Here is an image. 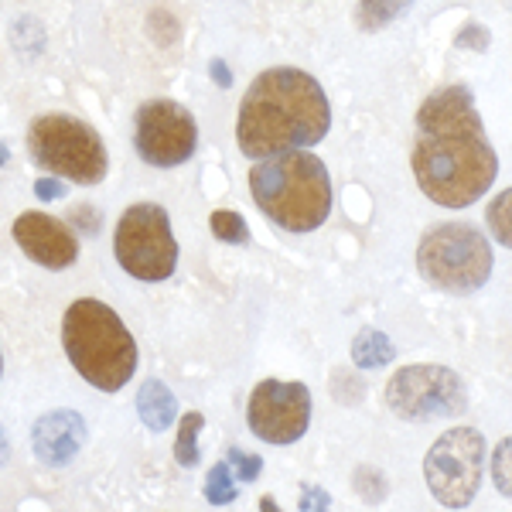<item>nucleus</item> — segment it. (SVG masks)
<instances>
[{
    "instance_id": "nucleus-26",
    "label": "nucleus",
    "mask_w": 512,
    "mask_h": 512,
    "mask_svg": "<svg viewBox=\"0 0 512 512\" xmlns=\"http://www.w3.org/2000/svg\"><path fill=\"white\" fill-rule=\"evenodd\" d=\"M332 506V495L325 489H311V485H304V499H301V509H328Z\"/></svg>"
},
{
    "instance_id": "nucleus-21",
    "label": "nucleus",
    "mask_w": 512,
    "mask_h": 512,
    "mask_svg": "<svg viewBox=\"0 0 512 512\" xmlns=\"http://www.w3.org/2000/svg\"><path fill=\"white\" fill-rule=\"evenodd\" d=\"M492 482L506 499H512V437H502L492 451Z\"/></svg>"
},
{
    "instance_id": "nucleus-8",
    "label": "nucleus",
    "mask_w": 512,
    "mask_h": 512,
    "mask_svg": "<svg viewBox=\"0 0 512 512\" xmlns=\"http://www.w3.org/2000/svg\"><path fill=\"white\" fill-rule=\"evenodd\" d=\"M485 472V437L475 427H451L424 458V482L444 509H465Z\"/></svg>"
},
{
    "instance_id": "nucleus-24",
    "label": "nucleus",
    "mask_w": 512,
    "mask_h": 512,
    "mask_svg": "<svg viewBox=\"0 0 512 512\" xmlns=\"http://www.w3.org/2000/svg\"><path fill=\"white\" fill-rule=\"evenodd\" d=\"M454 45L458 48H472V52H489V45H492V31L485 28V24H475V21H468L465 28L454 35Z\"/></svg>"
},
{
    "instance_id": "nucleus-19",
    "label": "nucleus",
    "mask_w": 512,
    "mask_h": 512,
    "mask_svg": "<svg viewBox=\"0 0 512 512\" xmlns=\"http://www.w3.org/2000/svg\"><path fill=\"white\" fill-rule=\"evenodd\" d=\"M209 226H212V236L222 239L229 246H246L250 243V226L239 212H229V209H216L209 216Z\"/></svg>"
},
{
    "instance_id": "nucleus-20",
    "label": "nucleus",
    "mask_w": 512,
    "mask_h": 512,
    "mask_svg": "<svg viewBox=\"0 0 512 512\" xmlns=\"http://www.w3.org/2000/svg\"><path fill=\"white\" fill-rule=\"evenodd\" d=\"M205 499H209L212 506H229V502L236 499V475H233V468H229V461L212 465L209 478H205Z\"/></svg>"
},
{
    "instance_id": "nucleus-17",
    "label": "nucleus",
    "mask_w": 512,
    "mask_h": 512,
    "mask_svg": "<svg viewBox=\"0 0 512 512\" xmlns=\"http://www.w3.org/2000/svg\"><path fill=\"white\" fill-rule=\"evenodd\" d=\"M414 0H359V28L362 31H379L386 24H393L400 14L410 11Z\"/></svg>"
},
{
    "instance_id": "nucleus-23",
    "label": "nucleus",
    "mask_w": 512,
    "mask_h": 512,
    "mask_svg": "<svg viewBox=\"0 0 512 512\" xmlns=\"http://www.w3.org/2000/svg\"><path fill=\"white\" fill-rule=\"evenodd\" d=\"M226 461H229V468H233V475L239 478V482H256L260 472H263V458H260V454H250V451L229 448Z\"/></svg>"
},
{
    "instance_id": "nucleus-9",
    "label": "nucleus",
    "mask_w": 512,
    "mask_h": 512,
    "mask_svg": "<svg viewBox=\"0 0 512 512\" xmlns=\"http://www.w3.org/2000/svg\"><path fill=\"white\" fill-rule=\"evenodd\" d=\"M386 407L410 424L458 417L468 407L465 379L448 366H403L386 383Z\"/></svg>"
},
{
    "instance_id": "nucleus-6",
    "label": "nucleus",
    "mask_w": 512,
    "mask_h": 512,
    "mask_svg": "<svg viewBox=\"0 0 512 512\" xmlns=\"http://www.w3.org/2000/svg\"><path fill=\"white\" fill-rule=\"evenodd\" d=\"M28 154L38 168L72 185H99L110 164L96 130L69 113H45L31 123Z\"/></svg>"
},
{
    "instance_id": "nucleus-16",
    "label": "nucleus",
    "mask_w": 512,
    "mask_h": 512,
    "mask_svg": "<svg viewBox=\"0 0 512 512\" xmlns=\"http://www.w3.org/2000/svg\"><path fill=\"white\" fill-rule=\"evenodd\" d=\"M205 427V417L198 410H188L185 417L178 420V441H175V461L181 468H195L202 461V451H198V431Z\"/></svg>"
},
{
    "instance_id": "nucleus-7",
    "label": "nucleus",
    "mask_w": 512,
    "mask_h": 512,
    "mask_svg": "<svg viewBox=\"0 0 512 512\" xmlns=\"http://www.w3.org/2000/svg\"><path fill=\"white\" fill-rule=\"evenodd\" d=\"M113 253L123 274L144 284L168 280L178 267V243L171 233V219L161 205H130L120 216L117 236H113Z\"/></svg>"
},
{
    "instance_id": "nucleus-28",
    "label": "nucleus",
    "mask_w": 512,
    "mask_h": 512,
    "mask_svg": "<svg viewBox=\"0 0 512 512\" xmlns=\"http://www.w3.org/2000/svg\"><path fill=\"white\" fill-rule=\"evenodd\" d=\"M209 72H212V79H216V86H219V89H229V86H233V72L226 69V62H222V59H212Z\"/></svg>"
},
{
    "instance_id": "nucleus-12",
    "label": "nucleus",
    "mask_w": 512,
    "mask_h": 512,
    "mask_svg": "<svg viewBox=\"0 0 512 512\" xmlns=\"http://www.w3.org/2000/svg\"><path fill=\"white\" fill-rule=\"evenodd\" d=\"M14 243L21 246V253H28L31 263L45 270H65L79 260L76 233L45 212H21L14 219Z\"/></svg>"
},
{
    "instance_id": "nucleus-2",
    "label": "nucleus",
    "mask_w": 512,
    "mask_h": 512,
    "mask_svg": "<svg viewBox=\"0 0 512 512\" xmlns=\"http://www.w3.org/2000/svg\"><path fill=\"white\" fill-rule=\"evenodd\" d=\"M332 130V106L315 76L301 69H267L239 103L236 144L260 161L291 147L321 144Z\"/></svg>"
},
{
    "instance_id": "nucleus-15",
    "label": "nucleus",
    "mask_w": 512,
    "mask_h": 512,
    "mask_svg": "<svg viewBox=\"0 0 512 512\" xmlns=\"http://www.w3.org/2000/svg\"><path fill=\"white\" fill-rule=\"evenodd\" d=\"M396 359V345L390 342V335L379 332V328H362L352 338V362L359 369H383Z\"/></svg>"
},
{
    "instance_id": "nucleus-25",
    "label": "nucleus",
    "mask_w": 512,
    "mask_h": 512,
    "mask_svg": "<svg viewBox=\"0 0 512 512\" xmlns=\"http://www.w3.org/2000/svg\"><path fill=\"white\" fill-rule=\"evenodd\" d=\"M72 222H76V226H82L89 236H93L96 229H99V212L89 209V205H79V209H72Z\"/></svg>"
},
{
    "instance_id": "nucleus-29",
    "label": "nucleus",
    "mask_w": 512,
    "mask_h": 512,
    "mask_svg": "<svg viewBox=\"0 0 512 512\" xmlns=\"http://www.w3.org/2000/svg\"><path fill=\"white\" fill-rule=\"evenodd\" d=\"M7 458H11V444H7V431L0 427V465H4Z\"/></svg>"
},
{
    "instance_id": "nucleus-22",
    "label": "nucleus",
    "mask_w": 512,
    "mask_h": 512,
    "mask_svg": "<svg viewBox=\"0 0 512 512\" xmlns=\"http://www.w3.org/2000/svg\"><path fill=\"white\" fill-rule=\"evenodd\" d=\"M355 492L362 495V502L376 506V502L386 499L390 485H386V478H383V472H379V468H359V472H355Z\"/></svg>"
},
{
    "instance_id": "nucleus-31",
    "label": "nucleus",
    "mask_w": 512,
    "mask_h": 512,
    "mask_svg": "<svg viewBox=\"0 0 512 512\" xmlns=\"http://www.w3.org/2000/svg\"><path fill=\"white\" fill-rule=\"evenodd\" d=\"M0 373H4V359H0Z\"/></svg>"
},
{
    "instance_id": "nucleus-3",
    "label": "nucleus",
    "mask_w": 512,
    "mask_h": 512,
    "mask_svg": "<svg viewBox=\"0 0 512 512\" xmlns=\"http://www.w3.org/2000/svg\"><path fill=\"white\" fill-rule=\"evenodd\" d=\"M253 202L287 233H315L332 216V178L308 147L260 158L250 171Z\"/></svg>"
},
{
    "instance_id": "nucleus-1",
    "label": "nucleus",
    "mask_w": 512,
    "mask_h": 512,
    "mask_svg": "<svg viewBox=\"0 0 512 512\" xmlns=\"http://www.w3.org/2000/svg\"><path fill=\"white\" fill-rule=\"evenodd\" d=\"M414 175L441 209H468L495 185L499 158L468 86H444L420 103Z\"/></svg>"
},
{
    "instance_id": "nucleus-13",
    "label": "nucleus",
    "mask_w": 512,
    "mask_h": 512,
    "mask_svg": "<svg viewBox=\"0 0 512 512\" xmlns=\"http://www.w3.org/2000/svg\"><path fill=\"white\" fill-rule=\"evenodd\" d=\"M31 444L41 465L62 468L82 451L86 444V420L76 410H52V414L38 417L35 431H31Z\"/></svg>"
},
{
    "instance_id": "nucleus-5",
    "label": "nucleus",
    "mask_w": 512,
    "mask_h": 512,
    "mask_svg": "<svg viewBox=\"0 0 512 512\" xmlns=\"http://www.w3.org/2000/svg\"><path fill=\"white\" fill-rule=\"evenodd\" d=\"M417 270L427 284L444 294H475L492 277V246L475 226L441 222L420 239Z\"/></svg>"
},
{
    "instance_id": "nucleus-10",
    "label": "nucleus",
    "mask_w": 512,
    "mask_h": 512,
    "mask_svg": "<svg viewBox=\"0 0 512 512\" xmlns=\"http://www.w3.org/2000/svg\"><path fill=\"white\" fill-rule=\"evenodd\" d=\"M134 147L154 168L185 164L198 147L195 117L175 99H147L134 120Z\"/></svg>"
},
{
    "instance_id": "nucleus-4",
    "label": "nucleus",
    "mask_w": 512,
    "mask_h": 512,
    "mask_svg": "<svg viewBox=\"0 0 512 512\" xmlns=\"http://www.w3.org/2000/svg\"><path fill=\"white\" fill-rule=\"evenodd\" d=\"M62 345L76 373L103 393H117L137 373V342L117 311L96 297H79L62 318Z\"/></svg>"
},
{
    "instance_id": "nucleus-18",
    "label": "nucleus",
    "mask_w": 512,
    "mask_h": 512,
    "mask_svg": "<svg viewBox=\"0 0 512 512\" xmlns=\"http://www.w3.org/2000/svg\"><path fill=\"white\" fill-rule=\"evenodd\" d=\"M485 222H489V233L499 239L506 250H512V188L499 192L485 209Z\"/></svg>"
},
{
    "instance_id": "nucleus-11",
    "label": "nucleus",
    "mask_w": 512,
    "mask_h": 512,
    "mask_svg": "<svg viewBox=\"0 0 512 512\" xmlns=\"http://www.w3.org/2000/svg\"><path fill=\"white\" fill-rule=\"evenodd\" d=\"M246 424L263 444H287L301 441L311 424V393L304 383H280V379H263L256 383L246 407Z\"/></svg>"
},
{
    "instance_id": "nucleus-27",
    "label": "nucleus",
    "mask_w": 512,
    "mask_h": 512,
    "mask_svg": "<svg viewBox=\"0 0 512 512\" xmlns=\"http://www.w3.org/2000/svg\"><path fill=\"white\" fill-rule=\"evenodd\" d=\"M35 195L38 198H62L65 185H62V181H55V178H38L35 181Z\"/></svg>"
},
{
    "instance_id": "nucleus-30",
    "label": "nucleus",
    "mask_w": 512,
    "mask_h": 512,
    "mask_svg": "<svg viewBox=\"0 0 512 512\" xmlns=\"http://www.w3.org/2000/svg\"><path fill=\"white\" fill-rule=\"evenodd\" d=\"M7 158H11V154H7V147L0 144V164H7Z\"/></svg>"
},
{
    "instance_id": "nucleus-14",
    "label": "nucleus",
    "mask_w": 512,
    "mask_h": 512,
    "mask_svg": "<svg viewBox=\"0 0 512 512\" xmlns=\"http://www.w3.org/2000/svg\"><path fill=\"white\" fill-rule=\"evenodd\" d=\"M137 414H140V420H144L147 431H154V434L168 431V427L178 420L175 393H171L161 379H147L137 393Z\"/></svg>"
}]
</instances>
